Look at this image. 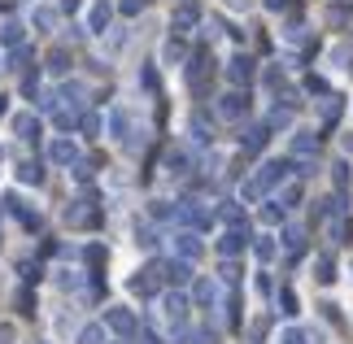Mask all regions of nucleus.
<instances>
[{"label": "nucleus", "instance_id": "f257e3e1", "mask_svg": "<svg viewBox=\"0 0 353 344\" xmlns=\"http://www.w3.org/2000/svg\"><path fill=\"white\" fill-rule=\"evenodd\" d=\"M283 174H288V166H283V161H266V166L257 170V179L244 188V196H262V192H270L275 183H283Z\"/></svg>", "mask_w": 353, "mask_h": 344}, {"label": "nucleus", "instance_id": "f03ea898", "mask_svg": "<svg viewBox=\"0 0 353 344\" xmlns=\"http://www.w3.org/2000/svg\"><path fill=\"white\" fill-rule=\"evenodd\" d=\"M105 327H110V332H118V336H131V332H135V314L122 310V305H114V310H105Z\"/></svg>", "mask_w": 353, "mask_h": 344}, {"label": "nucleus", "instance_id": "7ed1b4c3", "mask_svg": "<svg viewBox=\"0 0 353 344\" xmlns=\"http://www.w3.org/2000/svg\"><path fill=\"white\" fill-rule=\"evenodd\" d=\"M48 161H52V166H74V161H79L74 140H52L48 144Z\"/></svg>", "mask_w": 353, "mask_h": 344}, {"label": "nucleus", "instance_id": "20e7f679", "mask_svg": "<svg viewBox=\"0 0 353 344\" xmlns=\"http://www.w3.org/2000/svg\"><path fill=\"white\" fill-rule=\"evenodd\" d=\"M22 39H26V26L18 18H5V22H0V48H18Z\"/></svg>", "mask_w": 353, "mask_h": 344}, {"label": "nucleus", "instance_id": "39448f33", "mask_svg": "<svg viewBox=\"0 0 353 344\" xmlns=\"http://www.w3.org/2000/svg\"><path fill=\"white\" fill-rule=\"evenodd\" d=\"M244 244H249V236H244L240 227H232V231H223L219 253H223V257H236V253H244Z\"/></svg>", "mask_w": 353, "mask_h": 344}, {"label": "nucleus", "instance_id": "423d86ee", "mask_svg": "<svg viewBox=\"0 0 353 344\" xmlns=\"http://www.w3.org/2000/svg\"><path fill=\"white\" fill-rule=\"evenodd\" d=\"M244 109H249V101H244L240 92H227L223 101H219V114L223 118H244Z\"/></svg>", "mask_w": 353, "mask_h": 344}, {"label": "nucleus", "instance_id": "0eeeda50", "mask_svg": "<svg viewBox=\"0 0 353 344\" xmlns=\"http://www.w3.org/2000/svg\"><path fill=\"white\" fill-rule=\"evenodd\" d=\"M65 223H70V227H92V223H97V214L88 210V201H74L70 210H65Z\"/></svg>", "mask_w": 353, "mask_h": 344}, {"label": "nucleus", "instance_id": "6e6552de", "mask_svg": "<svg viewBox=\"0 0 353 344\" xmlns=\"http://www.w3.org/2000/svg\"><path fill=\"white\" fill-rule=\"evenodd\" d=\"M174 249H179V257H183V261H196V257H201V240L183 231V236H174Z\"/></svg>", "mask_w": 353, "mask_h": 344}, {"label": "nucleus", "instance_id": "1a4fd4ad", "mask_svg": "<svg viewBox=\"0 0 353 344\" xmlns=\"http://www.w3.org/2000/svg\"><path fill=\"white\" fill-rule=\"evenodd\" d=\"M227 74H232V83H249V79H253V61L249 57H232Z\"/></svg>", "mask_w": 353, "mask_h": 344}, {"label": "nucleus", "instance_id": "9d476101", "mask_svg": "<svg viewBox=\"0 0 353 344\" xmlns=\"http://www.w3.org/2000/svg\"><path fill=\"white\" fill-rule=\"evenodd\" d=\"M13 131H18L22 140H31V135L39 131V118L35 114H13Z\"/></svg>", "mask_w": 353, "mask_h": 344}, {"label": "nucleus", "instance_id": "9b49d317", "mask_svg": "<svg viewBox=\"0 0 353 344\" xmlns=\"http://www.w3.org/2000/svg\"><path fill=\"white\" fill-rule=\"evenodd\" d=\"M166 318L174 327H183V318H188V301L183 296H166Z\"/></svg>", "mask_w": 353, "mask_h": 344}, {"label": "nucleus", "instance_id": "f8f14e48", "mask_svg": "<svg viewBox=\"0 0 353 344\" xmlns=\"http://www.w3.org/2000/svg\"><path fill=\"white\" fill-rule=\"evenodd\" d=\"M48 70L52 74H65V70H70V52H65V48H52L48 52Z\"/></svg>", "mask_w": 353, "mask_h": 344}, {"label": "nucleus", "instance_id": "ddd939ff", "mask_svg": "<svg viewBox=\"0 0 353 344\" xmlns=\"http://www.w3.org/2000/svg\"><path fill=\"white\" fill-rule=\"evenodd\" d=\"M88 26H92V31L101 35L105 26H110V5H97V9H92V13H88Z\"/></svg>", "mask_w": 353, "mask_h": 344}, {"label": "nucleus", "instance_id": "4468645a", "mask_svg": "<svg viewBox=\"0 0 353 344\" xmlns=\"http://www.w3.org/2000/svg\"><path fill=\"white\" fill-rule=\"evenodd\" d=\"M39 179H44L39 161H22V166H18V183H39Z\"/></svg>", "mask_w": 353, "mask_h": 344}, {"label": "nucleus", "instance_id": "2eb2a0df", "mask_svg": "<svg viewBox=\"0 0 353 344\" xmlns=\"http://www.w3.org/2000/svg\"><path fill=\"white\" fill-rule=\"evenodd\" d=\"M79 344H105V327H83V332H79Z\"/></svg>", "mask_w": 353, "mask_h": 344}, {"label": "nucleus", "instance_id": "dca6fc26", "mask_svg": "<svg viewBox=\"0 0 353 344\" xmlns=\"http://www.w3.org/2000/svg\"><path fill=\"white\" fill-rule=\"evenodd\" d=\"M31 22H35V26H44V31H52V26H57V13H52V9H35V13H31Z\"/></svg>", "mask_w": 353, "mask_h": 344}, {"label": "nucleus", "instance_id": "f3484780", "mask_svg": "<svg viewBox=\"0 0 353 344\" xmlns=\"http://www.w3.org/2000/svg\"><path fill=\"white\" fill-rule=\"evenodd\" d=\"M166 274H170L174 283H188V261H170V266H166Z\"/></svg>", "mask_w": 353, "mask_h": 344}, {"label": "nucleus", "instance_id": "a211bd4d", "mask_svg": "<svg viewBox=\"0 0 353 344\" xmlns=\"http://www.w3.org/2000/svg\"><path fill=\"white\" fill-rule=\"evenodd\" d=\"M262 144H266V127H253V131H249V140H244V148L253 153V148H262Z\"/></svg>", "mask_w": 353, "mask_h": 344}, {"label": "nucleus", "instance_id": "6ab92c4d", "mask_svg": "<svg viewBox=\"0 0 353 344\" xmlns=\"http://www.w3.org/2000/svg\"><path fill=\"white\" fill-rule=\"evenodd\" d=\"M253 253H257V257H262V261H270V257H275V244H270V240L262 236V240H257V244H253Z\"/></svg>", "mask_w": 353, "mask_h": 344}, {"label": "nucleus", "instance_id": "aec40b11", "mask_svg": "<svg viewBox=\"0 0 353 344\" xmlns=\"http://www.w3.org/2000/svg\"><path fill=\"white\" fill-rule=\"evenodd\" d=\"M292 153H314V140H310V135H296V140H292Z\"/></svg>", "mask_w": 353, "mask_h": 344}, {"label": "nucleus", "instance_id": "412c9836", "mask_svg": "<svg viewBox=\"0 0 353 344\" xmlns=\"http://www.w3.org/2000/svg\"><path fill=\"white\" fill-rule=\"evenodd\" d=\"M192 22H196L192 9H179V13H174V26H179V31H183V26H192Z\"/></svg>", "mask_w": 353, "mask_h": 344}, {"label": "nucleus", "instance_id": "4be33fe9", "mask_svg": "<svg viewBox=\"0 0 353 344\" xmlns=\"http://www.w3.org/2000/svg\"><path fill=\"white\" fill-rule=\"evenodd\" d=\"M166 61H183V44H179V39H170V44H166Z\"/></svg>", "mask_w": 353, "mask_h": 344}, {"label": "nucleus", "instance_id": "5701e85b", "mask_svg": "<svg viewBox=\"0 0 353 344\" xmlns=\"http://www.w3.org/2000/svg\"><path fill=\"white\" fill-rule=\"evenodd\" d=\"M279 344H305V336H301V332H296V327H288V332H283V336H279Z\"/></svg>", "mask_w": 353, "mask_h": 344}, {"label": "nucleus", "instance_id": "b1692460", "mask_svg": "<svg viewBox=\"0 0 353 344\" xmlns=\"http://www.w3.org/2000/svg\"><path fill=\"white\" fill-rule=\"evenodd\" d=\"M314 270H319V279H323V283H327V279H332V270H336V266H332V261H327V257H319V266H314Z\"/></svg>", "mask_w": 353, "mask_h": 344}, {"label": "nucleus", "instance_id": "393cba45", "mask_svg": "<svg viewBox=\"0 0 353 344\" xmlns=\"http://www.w3.org/2000/svg\"><path fill=\"white\" fill-rule=\"evenodd\" d=\"M83 131H88V135H97V131H101V118H97V114H88V118H83Z\"/></svg>", "mask_w": 353, "mask_h": 344}, {"label": "nucleus", "instance_id": "a878e982", "mask_svg": "<svg viewBox=\"0 0 353 344\" xmlns=\"http://www.w3.org/2000/svg\"><path fill=\"white\" fill-rule=\"evenodd\" d=\"M31 305H35V301H31V292H18V310H22V314H35Z\"/></svg>", "mask_w": 353, "mask_h": 344}, {"label": "nucleus", "instance_id": "bb28decb", "mask_svg": "<svg viewBox=\"0 0 353 344\" xmlns=\"http://www.w3.org/2000/svg\"><path fill=\"white\" fill-rule=\"evenodd\" d=\"M0 344H13V327L9 323H0Z\"/></svg>", "mask_w": 353, "mask_h": 344}, {"label": "nucleus", "instance_id": "cd10ccee", "mask_svg": "<svg viewBox=\"0 0 353 344\" xmlns=\"http://www.w3.org/2000/svg\"><path fill=\"white\" fill-rule=\"evenodd\" d=\"M135 9H144V0H122V13H135Z\"/></svg>", "mask_w": 353, "mask_h": 344}, {"label": "nucleus", "instance_id": "c85d7f7f", "mask_svg": "<svg viewBox=\"0 0 353 344\" xmlns=\"http://www.w3.org/2000/svg\"><path fill=\"white\" fill-rule=\"evenodd\" d=\"M5 114H9V96L0 92V118H5Z\"/></svg>", "mask_w": 353, "mask_h": 344}, {"label": "nucleus", "instance_id": "c756f323", "mask_svg": "<svg viewBox=\"0 0 353 344\" xmlns=\"http://www.w3.org/2000/svg\"><path fill=\"white\" fill-rule=\"evenodd\" d=\"M266 5H270V9H283V0H266Z\"/></svg>", "mask_w": 353, "mask_h": 344}, {"label": "nucleus", "instance_id": "7c9ffc66", "mask_svg": "<svg viewBox=\"0 0 353 344\" xmlns=\"http://www.w3.org/2000/svg\"><path fill=\"white\" fill-rule=\"evenodd\" d=\"M232 5H236V9H244V5H249V0H232Z\"/></svg>", "mask_w": 353, "mask_h": 344}]
</instances>
